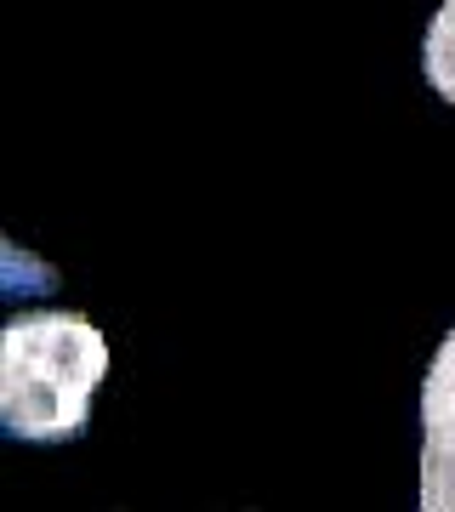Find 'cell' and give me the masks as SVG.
Masks as SVG:
<instances>
[{"mask_svg": "<svg viewBox=\"0 0 455 512\" xmlns=\"http://www.w3.org/2000/svg\"><path fill=\"white\" fill-rule=\"evenodd\" d=\"M109 342L80 313H23L0 330V427L23 444H63L91 421Z\"/></svg>", "mask_w": 455, "mask_h": 512, "instance_id": "1", "label": "cell"}, {"mask_svg": "<svg viewBox=\"0 0 455 512\" xmlns=\"http://www.w3.org/2000/svg\"><path fill=\"white\" fill-rule=\"evenodd\" d=\"M421 501L455 512V330L438 342L421 387Z\"/></svg>", "mask_w": 455, "mask_h": 512, "instance_id": "2", "label": "cell"}, {"mask_svg": "<svg viewBox=\"0 0 455 512\" xmlns=\"http://www.w3.org/2000/svg\"><path fill=\"white\" fill-rule=\"evenodd\" d=\"M421 69H427V86H433V92L455 109V6H450V0H444V6H438V18L427 23Z\"/></svg>", "mask_w": 455, "mask_h": 512, "instance_id": "3", "label": "cell"}, {"mask_svg": "<svg viewBox=\"0 0 455 512\" xmlns=\"http://www.w3.org/2000/svg\"><path fill=\"white\" fill-rule=\"evenodd\" d=\"M450 6H455V0H450Z\"/></svg>", "mask_w": 455, "mask_h": 512, "instance_id": "4", "label": "cell"}]
</instances>
